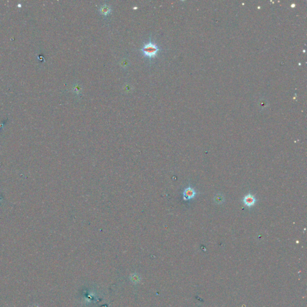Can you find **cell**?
Listing matches in <instances>:
<instances>
[{
  "mask_svg": "<svg viewBox=\"0 0 307 307\" xmlns=\"http://www.w3.org/2000/svg\"><path fill=\"white\" fill-rule=\"evenodd\" d=\"M224 197L222 195H217L214 197V202L218 205L221 204L224 202Z\"/></svg>",
  "mask_w": 307,
  "mask_h": 307,
  "instance_id": "cell-5",
  "label": "cell"
},
{
  "mask_svg": "<svg viewBox=\"0 0 307 307\" xmlns=\"http://www.w3.org/2000/svg\"><path fill=\"white\" fill-rule=\"evenodd\" d=\"M242 202L246 207L251 208L255 205L257 202V199L254 196L249 193L243 197Z\"/></svg>",
  "mask_w": 307,
  "mask_h": 307,
  "instance_id": "cell-2",
  "label": "cell"
},
{
  "mask_svg": "<svg viewBox=\"0 0 307 307\" xmlns=\"http://www.w3.org/2000/svg\"><path fill=\"white\" fill-rule=\"evenodd\" d=\"M159 50V48L155 44L152 43L151 39L149 42L145 44L141 49L143 55L145 57H148L150 61H151V59L154 58L157 56Z\"/></svg>",
  "mask_w": 307,
  "mask_h": 307,
  "instance_id": "cell-1",
  "label": "cell"
},
{
  "mask_svg": "<svg viewBox=\"0 0 307 307\" xmlns=\"http://www.w3.org/2000/svg\"><path fill=\"white\" fill-rule=\"evenodd\" d=\"M98 11L101 15H103L104 16H108L112 12V9L109 5L104 4V5H102L99 8Z\"/></svg>",
  "mask_w": 307,
  "mask_h": 307,
  "instance_id": "cell-4",
  "label": "cell"
},
{
  "mask_svg": "<svg viewBox=\"0 0 307 307\" xmlns=\"http://www.w3.org/2000/svg\"><path fill=\"white\" fill-rule=\"evenodd\" d=\"M196 196V191L194 188L189 186L186 188L183 191V199L185 201L191 200Z\"/></svg>",
  "mask_w": 307,
  "mask_h": 307,
  "instance_id": "cell-3",
  "label": "cell"
},
{
  "mask_svg": "<svg viewBox=\"0 0 307 307\" xmlns=\"http://www.w3.org/2000/svg\"><path fill=\"white\" fill-rule=\"evenodd\" d=\"M81 90H82V88H81V86H79V84L75 85L73 88V91L77 94H79V93L81 92Z\"/></svg>",
  "mask_w": 307,
  "mask_h": 307,
  "instance_id": "cell-6",
  "label": "cell"
}]
</instances>
